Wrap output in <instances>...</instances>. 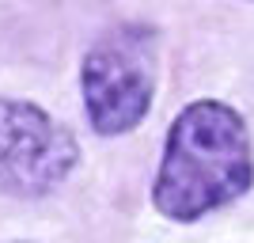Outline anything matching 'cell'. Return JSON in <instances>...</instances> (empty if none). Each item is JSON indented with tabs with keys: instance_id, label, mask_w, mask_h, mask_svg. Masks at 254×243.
<instances>
[{
	"instance_id": "6da1fadb",
	"label": "cell",
	"mask_w": 254,
	"mask_h": 243,
	"mask_svg": "<svg viewBox=\"0 0 254 243\" xmlns=\"http://www.w3.org/2000/svg\"><path fill=\"white\" fill-rule=\"evenodd\" d=\"M254 182V156L243 118L228 103L197 99L182 106L152 182V201L167 221H197L243 198Z\"/></svg>"
},
{
	"instance_id": "7a4b0ae2",
	"label": "cell",
	"mask_w": 254,
	"mask_h": 243,
	"mask_svg": "<svg viewBox=\"0 0 254 243\" xmlns=\"http://www.w3.org/2000/svg\"><path fill=\"white\" fill-rule=\"evenodd\" d=\"M148 27H114L84 57L80 87L84 110L103 137L129 133L144 122L156 95V61H152Z\"/></svg>"
},
{
	"instance_id": "3957f363",
	"label": "cell",
	"mask_w": 254,
	"mask_h": 243,
	"mask_svg": "<svg viewBox=\"0 0 254 243\" xmlns=\"http://www.w3.org/2000/svg\"><path fill=\"white\" fill-rule=\"evenodd\" d=\"M80 160V145L42 106L0 99V190L42 198L57 190Z\"/></svg>"
}]
</instances>
